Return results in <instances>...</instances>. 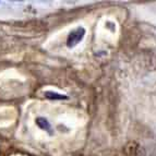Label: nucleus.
<instances>
[{
  "instance_id": "f257e3e1",
  "label": "nucleus",
  "mask_w": 156,
  "mask_h": 156,
  "mask_svg": "<svg viewBox=\"0 0 156 156\" xmlns=\"http://www.w3.org/2000/svg\"><path fill=\"white\" fill-rule=\"evenodd\" d=\"M84 35H85V30H84L83 27H78V29L73 30V31L69 34V36H68L67 46L69 47V48L74 47L76 45H78L79 43L82 41Z\"/></svg>"
},
{
  "instance_id": "7ed1b4c3",
  "label": "nucleus",
  "mask_w": 156,
  "mask_h": 156,
  "mask_svg": "<svg viewBox=\"0 0 156 156\" xmlns=\"http://www.w3.org/2000/svg\"><path fill=\"white\" fill-rule=\"evenodd\" d=\"M45 96L47 97V98L49 99H63V98H67V96L66 95H61V94H58V93H55V92H46L45 93Z\"/></svg>"
},
{
  "instance_id": "f03ea898",
  "label": "nucleus",
  "mask_w": 156,
  "mask_h": 156,
  "mask_svg": "<svg viewBox=\"0 0 156 156\" xmlns=\"http://www.w3.org/2000/svg\"><path fill=\"white\" fill-rule=\"evenodd\" d=\"M36 122H37V125L39 126V127L42 128L43 130H46V131H48V132H51V128H50V125H49V122L47 121L45 118H38V119L36 120Z\"/></svg>"
}]
</instances>
